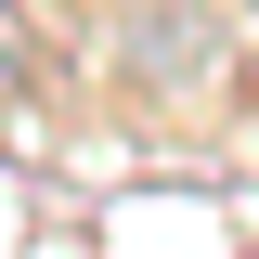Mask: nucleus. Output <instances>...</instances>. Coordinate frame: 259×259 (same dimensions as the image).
Listing matches in <instances>:
<instances>
[{
  "label": "nucleus",
  "instance_id": "f257e3e1",
  "mask_svg": "<svg viewBox=\"0 0 259 259\" xmlns=\"http://www.w3.org/2000/svg\"><path fill=\"white\" fill-rule=\"evenodd\" d=\"M246 13H259V0H246Z\"/></svg>",
  "mask_w": 259,
  "mask_h": 259
}]
</instances>
